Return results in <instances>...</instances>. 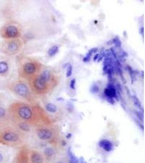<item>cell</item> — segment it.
<instances>
[{
	"label": "cell",
	"mask_w": 145,
	"mask_h": 163,
	"mask_svg": "<svg viewBox=\"0 0 145 163\" xmlns=\"http://www.w3.org/2000/svg\"><path fill=\"white\" fill-rule=\"evenodd\" d=\"M59 133L49 128H41L38 130L37 135L39 139L42 141L52 142L56 139Z\"/></svg>",
	"instance_id": "6da1fadb"
},
{
	"label": "cell",
	"mask_w": 145,
	"mask_h": 163,
	"mask_svg": "<svg viewBox=\"0 0 145 163\" xmlns=\"http://www.w3.org/2000/svg\"><path fill=\"white\" fill-rule=\"evenodd\" d=\"M19 115L21 118L28 120L32 117V111L29 107L27 106L21 107L18 111Z\"/></svg>",
	"instance_id": "7a4b0ae2"
},
{
	"label": "cell",
	"mask_w": 145,
	"mask_h": 163,
	"mask_svg": "<svg viewBox=\"0 0 145 163\" xmlns=\"http://www.w3.org/2000/svg\"><path fill=\"white\" fill-rule=\"evenodd\" d=\"M104 93L107 97V99L117 98L116 90L115 89V86L112 83H108L107 87L104 89Z\"/></svg>",
	"instance_id": "3957f363"
},
{
	"label": "cell",
	"mask_w": 145,
	"mask_h": 163,
	"mask_svg": "<svg viewBox=\"0 0 145 163\" xmlns=\"http://www.w3.org/2000/svg\"><path fill=\"white\" fill-rule=\"evenodd\" d=\"M20 137L17 133L8 132L5 133L2 135V139L6 142H15L19 141Z\"/></svg>",
	"instance_id": "277c9868"
},
{
	"label": "cell",
	"mask_w": 145,
	"mask_h": 163,
	"mask_svg": "<svg viewBox=\"0 0 145 163\" xmlns=\"http://www.w3.org/2000/svg\"><path fill=\"white\" fill-rule=\"evenodd\" d=\"M31 163H44V158L39 152L33 151L30 153Z\"/></svg>",
	"instance_id": "5b68a950"
},
{
	"label": "cell",
	"mask_w": 145,
	"mask_h": 163,
	"mask_svg": "<svg viewBox=\"0 0 145 163\" xmlns=\"http://www.w3.org/2000/svg\"><path fill=\"white\" fill-rule=\"evenodd\" d=\"M15 91L17 94L25 96L28 93V88L24 84H18L15 87Z\"/></svg>",
	"instance_id": "8992f818"
},
{
	"label": "cell",
	"mask_w": 145,
	"mask_h": 163,
	"mask_svg": "<svg viewBox=\"0 0 145 163\" xmlns=\"http://www.w3.org/2000/svg\"><path fill=\"white\" fill-rule=\"evenodd\" d=\"M99 145L106 152H110L112 150V143L108 140H102L99 142Z\"/></svg>",
	"instance_id": "52a82bcc"
},
{
	"label": "cell",
	"mask_w": 145,
	"mask_h": 163,
	"mask_svg": "<svg viewBox=\"0 0 145 163\" xmlns=\"http://www.w3.org/2000/svg\"><path fill=\"white\" fill-rule=\"evenodd\" d=\"M6 33L8 37L15 38L18 36L19 31L15 26L11 25V26H8L6 29Z\"/></svg>",
	"instance_id": "ba28073f"
},
{
	"label": "cell",
	"mask_w": 145,
	"mask_h": 163,
	"mask_svg": "<svg viewBox=\"0 0 145 163\" xmlns=\"http://www.w3.org/2000/svg\"><path fill=\"white\" fill-rule=\"evenodd\" d=\"M46 82L41 77H37L34 82V87L38 90H43L45 88Z\"/></svg>",
	"instance_id": "9c48e42d"
},
{
	"label": "cell",
	"mask_w": 145,
	"mask_h": 163,
	"mask_svg": "<svg viewBox=\"0 0 145 163\" xmlns=\"http://www.w3.org/2000/svg\"><path fill=\"white\" fill-rule=\"evenodd\" d=\"M24 70L26 73L32 74L35 72L36 70V67L35 65L32 63H28L25 65Z\"/></svg>",
	"instance_id": "30bf717a"
},
{
	"label": "cell",
	"mask_w": 145,
	"mask_h": 163,
	"mask_svg": "<svg viewBox=\"0 0 145 163\" xmlns=\"http://www.w3.org/2000/svg\"><path fill=\"white\" fill-rule=\"evenodd\" d=\"M44 154L46 158H51L55 154V150L52 147H46L44 150Z\"/></svg>",
	"instance_id": "8fae6325"
},
{
	"label": "cell",
	"mask_w": 145,
	"mask_h": 163,
	"mask_svg": "<svg viewBox=\"0 0 145 163\" xmlns=\"http://www.w3.org/2000/svg\"><path fill=\"white\" fill-rule=\"evenodd\" d=\"M45 108L47 110V111L51 113H56L57 111V107L56 106L51 103L46 104L45 106Z\"/></svg>",
	"instance_id": "7c38bea8"
},
{
	"label": "cell",
	"mask_w": 145,
	"mask_h": 163,
	"mask_svg": "<svg viewBox=\"0 0 145 163\" xmlns=\"http://www.w3.org/2000/svg\"><path fill=\"white\" fill-rule=\"evenodd\" d=\"M58 50L59 48L57 46H53L49 50L47 53L50 57H53L57 53Z\"/></svg>",
	"instance_id": "4fadbf2b"
},
{
	"label": "cell",
	"mask_w": 145,
	"mask_h": 163,
	"mask_svg": "<svg viewBox=\"0 0 145 163\" xmlns=\"http://www.w3.org/2000/svg\"><path fill=\"white\" fill-rule=\"evenodd\" d=\"M8 70V65L6 62H0V74H2L7 72Z\"/></svg>",
	"instance_id": "5bb4252c"
},
{
	"label": "cell",
	"mask_w": 145,
	"mask_h": 163,
	"mask_svg": "<svg viewBox=\"0 0 145 163\" xmlns=\"http://www.w3.org/2000/svg\"><path fill=\"white\" fill-rule=\"evenodd\" d=\"M127 70L129 71V75L131 76V83L133 84L134 83V80H135V75L136 74V72L135 71H134L131 68V66H130L129 65H127Z\"/></svg>",
	"instance_id": "9a60e30c"
},
{
	"label": "cell",
	"mask_w": 145,
	"mask_h": 163,
	"mask_svg": "<svg viewBox=\"0 0 145 163\" xmlns=\"http://www.w3.org/2000/svg\"><path fill=\"white\" fill-rule=\"evenodd\" d=\"M19 127L21 130H23L24 132H29L30 130V127L28 125L27 123H25V122H22L19 125Z\"/></svg>",
	"instance_id": "2e32d148"
},
{
	"label": "cell",
	"mask_w": 145,
	"mask_h": 163,
	"mask_svg": "<svg viewBox=\"0 0 145 163\" xmlns=\"http://www.w3.org/2000/svg\"><path fill=\"white\" fill-rule=\"evenodd\" d=\"M20 159H19V162L18 163H29L28 162V157L26 153H22Z\"/></svg>",
	"instance_id": "e0dca14e"
},
{
	"label": "cell",
	"mask_w": 145,
	"mask_h": 163,
	"mask_svg": "<svg viewBox=\"0 0 145 163\" xmlns=\"http://www.w3.org/2000/svg\"><path fill=\"white\" fill-rule=\"evenodd\" d=\"M40 77L46 82H48L49 80V78H50V72H49V70H45V71H44Z\"/></svg>",
	"instance_id": "ac0fdd59"
},
{
	"label": "cell",
	"mask_w": 145,
	"mask_h": 163,
	"mask_svg": "<svg viewBox=\"0 0 145 163\" xmlns=\"http://www.w3.org/2000/svg\"><path fill=\"white\" fill-rule=\"evenodd\" d=\"M8 48L10 51H15L18 49V46L16 43L12 42L9 44Z\"/></svg>",
	"instance_id": "d6986e66"
},
{
	"label": "cell",
	"mask_w": 145,
	"mask_h": 163,
	"mask_svg": "<svg viewBox=\"0 0 145 163\" xmlns=\"http://www.w3.org/2000/svg\"><path fill=\"white\" fill-rule=\"evenodd\" d=\"M133 99L134 103L135 104L136 107H137L138 108L141 109V103L138 98L136 97L135 95H134L132 96Z\"/></svg>",
	"instance_id": "ffe728a7"
},
{
	"label": "cell",
	"mask_w": 145,
	"mask_h": 163,
	"mask_svg": "<svg viewBox=\"0 0 145 163\" xmlns=\"http://www.w3.org/2000/svg\"><path fill=\"white\" fill-rule=\"evenodd\" d=\"M112 43L115 44L116 47H120L121 46V42L118 37H116L112 39Z\"/></svg>",
	"instance_id": "44dd1931"
},
{
	"label": "cell",
	"mask_w": 145,
	"mask_h": 163,
	"mask_svg": "<svg viewBox=\"0 0 145 163\" xmlns=\"http://www.w3.org/2000/svg\"><path fill=\"white\" fill-rule=\"evenodd\" d=\"M99 87H98L97 85H96V84H94V85H92V87H91V89H90V91L93 94H96V93H97V92H99Z\"/></svg>",
	"instance_id": "7402d4cb"
},
{
	"label": "cell",
	"mask_w": 145,
	"mask_h": 163,
	"mask_svg": "<svg viewBox=\"0 0 145 163\" xmlns=\"http://www.w3.org/2000/svg\"><path fill=\"white\" fill-rule=\"evenodd\" d=\"M72 69L73 68L72 65H70V66H69L68 71H67V72H66V77H70V76L72 75Z\"/></svg>",
	"instance_id": "603a6c76"
},
{
	"label": "cell",
	"mask_w": 145,
	"mask_h": 163,
	"mask_svg": "<svg viewBox=\"0 0 145 163\" xmlns=\"http://www.w3.org/2000/svg\"><path fill=\"white\" fill-rule=\"evenodd\" d=\"M75 84H76V80L75 78H73L71 80L70 84V87L71 89H72L73 90H75Z\"/></svg>",
	"instance_id": "cb8c5ba5"
},
{
	"label": "cell",
	"mask_w": 145,
	"mask_h": 163,
	"mask_svg": "<svg viewBox=\"0 0 145 163\" xmlns=\"http://www.w3.org/2000/svg\"><path fill=\"white\" fill-rule=\"evenodd\" d=\"M6 115V110L2 107H0V118H3Z\"/></svg>",
	"instance_id": "d4e9b609"
},
{
	"label": "cell",
	"mask_w": 145,
	"mask_h": 163,
	"mask_svg": "<svg viewBox=\"0 0 145 163\" xmlns=\"http://www.w3.org/2000/svg\"><path fill=\"white\" fill-rule=\"evenodd\" d=\"M90 59H91V57H90L89 56L87 55L86 57H85L83 59V61L84 62H89L90 60Z\"/></svg>",
	"instance_id": "484cf974"
},
{
	"label": "cell",
	"mask_w": 145,
	"mask_h": 163,
	"mask_svg": "<svg viewBox=\"0 0 145 163\" xmlns=\"http://www.w3.org/2000/svg\"><path fill=\"white\" fill-rule=\"evenodd\" d=\"M70 163L69 162H67L66 161H64V160H59V161H57L56 163Z\"/></svg>",
	"instance_id": "4316f807"
},
{
	"label": "cell",
	"mask_w": 145,
	"mask_h": 163,
	"mask_svg": "<svg viewBox=\"0 0 145 163\" xmlns=\"http://www.w3.org/2000/svg\"><path fill=\"white\" fill-rule=\"evenodd\" d=\"M98 57H99V54H95V56L94 57V60L95 61V62H96V60H97V59L98 58Z\"/></svg>",
	"instance_id": "83f0119b"
},
{
	"label": "cell",
	"mask_w": 145,
	"mask_h": 163,
	"mask_svg": "<svg viewBox=\"0 0 145 163\" xmlns=\"http://www.w3.org/2000/svg\"><path fill=\"white\" fill-rule=\"evenodd\" d=\"M143 33H144V29L143 27H141L140 29V33L141 34H143Z\"/></svg>",
	"instance_id": "f1b7e54d"
},
{
	"label": "cell",
	"mask_w": 145,
	"mask_h": 163,
	"mask_svg": "<svg viewBox=\"0 0 145 163\" xmlns=\"http://www.w3.org/2000/svg\"><path fill=\"white\" fill-rule=\"evenodd\" d=\"M125 88H126V90L127 92V94H128L129 95H131V92H130L128 87H125Z\"/></svg>",
	"instance_id": "f546056e"
},
{
	"label": "cell",
	"mask_w": 145,
	"mask_h": 163,
	"mask_svg": "<svg viewBox=\"0 0 145 163\" xmlns=\"http://www.w3.org/2000/svg\"><path fill=\"white\" fill-rule=\"evenodd\" d=\"M91 51H92V53H96L97 51V50H98V49H97V48H93V49H91Z\"/></svg>",
	"instance_id": "4dcf8cb0"
},
{
	"label": "cell",
	"mask_w": 145,
	"mask_h": 163,
	"mask_svg": "<svg viewBox=\"0 0 145 163\" xmlns=\"http://www.w3.org/2000/svg\"><path fill=\"white\" fill-rule=\"evenodd\" d=\"M3 160V156L2 153H0V163Z\"/></svg>",
	"instance_id": "1f68e13d"
},
{
	"label": "cell",
	"mask_w": 145,
	"mask_h": 163,
	"mask_svg": "<svg viewBox=\"0 0 145 163\" xmlns=\"http://www.w3.org/2000/svg\"><path fill=\"white\" fill-rule=\"evenodd\" d=\"M122 55H123V57H127L128 55V53H127V52H124V51H123V52H122Z\"/></svg>",
	"instance_id": "d6a6232c"
},
{
	"label": "cell",
	"mask_w": 145,
	"mask_h": 163,
	"mask_svg": "<svg viewBox=\"0 0 145 163\" xmlns=\"http://www.w3.org/2000/svg\"><path fill=\"white\" fill-rule=\"evenodd\" d=\"M102 58H103V57H98V59H97V62H100L101 60H102Z\"/></svg>",
	"instance_id": "836d02e7"
}]
</instances>
